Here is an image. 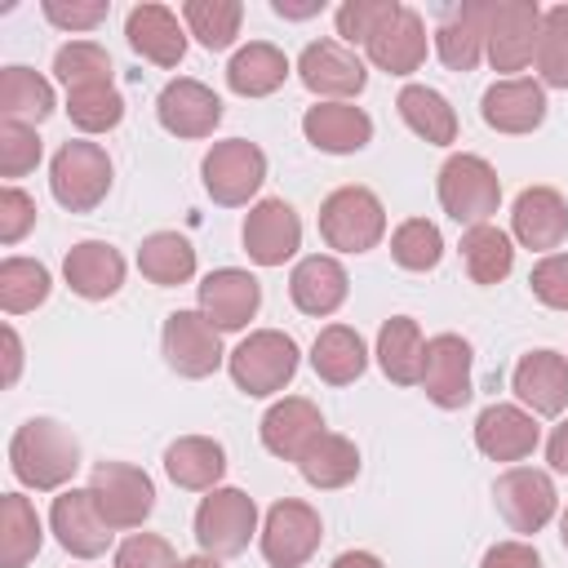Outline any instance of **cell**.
<instances>
[{"label": "cell", "instance_id": "15", "mask_svg": "<svg viewBox=\"0 0 568 568\" xmlns=\"http://www.w3.org/2000/svg\"><path fill=\"white\" fill-rule=\"evenodd\" d=\"M470 342L462 333H435L426 342L422 390L435 408H462L470 399Z\"/></svg>", "mask_w": 568, "mask_h": 568}, {"label": "cell", "instance_id": "48", "mask_svg": "<svg viewBox=\"0 0 568 568\" xmlns=\"http://www.w3.org/2000/svg\"><path fill=\"white\" fill-rule=\"evenodd\" d=\"M528 284H532V297H537L541 306L568 311V253H546V257L532 266Z\"/></svg>", "mask_w": 568, "mask_h": 568}, {"label": "cell", "instance_id": "36", "mask_svg": "<svg viewBox=\"0 0 568 568\" xmlns=\"http://www.w3.org/2000/svg\"><path fill=\"white\" fill-rule=\"evenodd\" d=\"M40 515L22 493L0 497V568H27L40 555Z\"/></svg>", "mask_w": 568, "mask_h": 568}, {"label": "cell", "instance_id": "55", "mask_svg": "<svg viewBox=\"0 0 568 568\" xmlns=\"http://www.w3.org/2000/svg\"><path fill=\"white\" fill-rule=\"evenodd\" d=\"M271 9H275L280 18H311V13H320V9H324V0H306V4H293V0H271Z\"/></svg>", "mask_w": 568, "mask_h": 568}, {"label": "cell", "instance_id": "6", "mask_svg": "<svg viewBox=\"0 0 568 568\" xmlns=\"http://www.w3.org/2000/svg\"><path fill=\"white\" fill-rule=\"evenodd\" d=\"M257 532V506L244 488H213L195 510V541L213 559L244 555Z\"/></svg>", "mask_w": 568, "mask_h": 568}, {"label": "cell", "instance_id": "41", "mask_svg": "<svg viewBox=\"0 0 568 568\" xmlns=\"http://www.w3.org/2000/svg\"><path fill=\"white\" fill-rule=\"evenodd\" d=\"M49 288H53V280L40 262H31V257H4L0 262V306H4V315L36 311L49 297Z\"/></svg>", "mask_w": 568, "mask_h": 568}, {"label": "cell", "instance_id": "22", "mask_svg": "<svg viewBox=\"0 0 568 568\" xmlns=\"http://www.w3.org/2000/svg\"><path fill=\"white\" fill-rule=\"evenodd\" d=\"M302 133H306V142L315 151L351 155V151H364L373 142V120L355 102H315L302 115Z\"/></svg>", "mask_w": 568, "mask_h": 568}, {"label": "cell", "instance_id": "24", "mask_svg": "<svg viewBox=\"0 0 568 568\" xmlns=\"http://www.w3.org/2000/svg\"><path fill=\"white\" fill-rule=\"evenodd\" d=\"M510 386L537 417H559L568 408V359L559 351H528L515 364Z\"/></svg>", "mask_w": 568, "mask_h": 568}, {"label": "cell", "instance_id": "20", "mask_svg": "<svg viewBox=\"0 0 568 568\" xmlns=\"http://www.w3.org/2000/svg\"><path fill=\"white\" fill-rule=\"evenodd\" d=\"M368 49V62L377 71H390V75H413L422 62H426V18L408 4H399L382 27L377 36L364 44Z\"/></svg>", "mask_w": 568, "mask_h": 568}, {"label": "cell", "instance_id": "46", "mask_svg": "<svg viewBox=\"0 0 568 568\" xmlns=\"http://www.w3.org/2000/svg\"><path fill=\"white\" fill-rule=\"evenodd\" d=\"M399 9V0H346L337 9V36L346 44H368L377 36V27Z\"/></svg>", "mask_w": 568, "mask_h": 568}, {"label": "cell", "instance_id": "47", "mask_svg": "<svg viewBox=\"0 0 568 568\" xmlns=\"http://www.w3.org/2000/svg\"><path fill=\"white\" fill-rule=\"evenodd\" d=\"M40 164V138L31 124L0 120V173L4 178H27Z\"/></svg>", "mask_w": 568, "mask_h": 568}, {"label": "cell", "instance_id": "7", "mask_svg": "<svg viewBox=\"0 0 568 568\" xmlns=\"http://www.w3.org/2000/svg\"><path fill=\"white\" fill-rule=\"evenodd\" d=\"M200 173H204V191L213 195V204L235 209V204H248L257 186L266 182V155L248 138H226L209 146Z\"/></svg>", "mask_w": 568, "mask_h": 568}, {"label": "cell", "instance_id": "2", "mask_svg": "<svg viewBox=\"0 0 568 568\" xmlns=\"http://www.w3.org/2000/svg\"><path fill=\"white\" fill-rule=\"evenodd\" d=\"M49 191L67 213H93L111 191V155L98 142L71 138L49 164Z\"/></svg>", "mask_w": 568, "mask_h": 568}, {"label": "cell", "instance_id": "11", "mask_svg": "<svg viewBox=\"0 0 568 568\" xmlns=\"http://www.w3.org/2000/svg\"><path fill=\"white\" fill-rule=\"evenodd\" d=\"M493 501L501 510V519L515 528V532H541L559 506V493L550 484L546 470H532V466H510L506 475H497L493 484Z\"/></svg>", "mask_w": 568, "mask_h": 568}, {"label": "cell", "instance_id": "21", "mask_svg": "<svg viewBox=\"0 0 568 568\" xmlns=\"http://www.w3.org/2000/svg\"><path fill=\"white\" fill-rule=\"evenodd\" d=\"M484 36H488V0L448 4L435 22V49L448 71H475L484 58Z\"/></svg>", "mask_w": 568, "mask_h": 568}, {"label": "cell", "instance_id": "50", "mask_svg": "<svg viewBox=\"0 0 568 568\" xmlns=\"http://www.w3.org/2000/svg\"><path fill=\"white\" fill-rule=\"evenodd\" d=\"M36 226V200L18 186L0 191V244H18Z\"/></svg>", "mask_w": 568, "mask_h": 568}, {"label": "cell", "instance_id": "42", "mask_svg": "<svg viewBox=\"0 0 568 568\" xmlns=\"http://www.w3.org/2000/svg\"><path fill=\"white\" fill-rule=\"evenodd\" d=\"M53 75L71 89H89V84H111V53L93 40H71L53 53Z\"/></svg>", "mask_w": 568, "mask_h": 568}, {"label": "cell", "instance_id": "29", "mask_svg": "<svg viewBox=\"0 0 568 568\" xmlns=\"http://www.w3.org/2000/svg\"><path fill=\"white\" fill-rule=\"evenodd\" d=\"M124 36L133 53H142L155 67H178L186 53V36L178 27V13L164 4H133L124 18Z\"/></svg>", "mask_w": 568, "mask_h": 568}, {"label": "cell", "instance_id": "54", "mask_svg": "<svg viewBox=\"0 0 568 568\" xmlns=\"http://www.w3.org/2000/svg\"><path fill=\"white\" fill-rule=\"evenodd\" d=\"M18 368H22V342H18V333L4 324V386L18 382Z\"/></svg>", "mask_w": 568, "mask_h": 568}, {"label": "cell", "instance_id": "1", "mask_svg": "<svg viewBox=\"0 0 568 568\" xmlns=\"http://www.w3.org/2000/svg\"><path fill=\"white\" fill-rule=\"evenodd\" d=\"M9 470L40 493L62 488L80 470V439L53 417H31L9 439Z\"/></svg>", "mask_w": 568, "mask_h": 568}, {"label": "cell", "instance_id": "19", "mask_svg": "<svg viewBox=\"0 0 568 568\" xmlns=\"http://www.w3.org/2000/svg\"><path fill=\"white\" fill-rule=\"evenodd\" d=\"M510 231L524 248H559L568 240V204L555 186H524L510 209Z\"/></svg>", "mask_w": 568, "mask_h": 568}, {"label": "cell", "instance_id": "14", "mask_svg": "<svg viewBox=\"0 0 568 568\" xmlns=\"http://www.w3.org/2000/svg\"><path fill=\"white\" fill-rule=\"evenodd\" d=\"M49 528L58 537V546L75 559H98L106 546H111V524L102 519L98 501L89 488H67L62 497H53L49 506Z\"/></svg>", "mask_w": 568, "mask_h": 568}, {"label": "cell", "instance_id": "39", "mask_svg": "<svg viewBox=\"0 0 568 568\" xmlns=\"http://www.w3.org/2000/svg\"><path fill=\"white\" fill-rule=\"evenodd\" d=\"M0 115L18 124H40L53 115V84L31 67H4L0 75Z\"/></svg>", "mask_w": 568, "mask_h": 568}, {"label": "cell", "instance_id": "40", "mask_svg": "<svg viewBox=\"0 0 568 568\" xmlns=\"http://www.w3.org/2000/svg\"><path fill=\"white\" fill-rule=\"evenodd\" d=\"M182 18H186V31L204 44V49H226L235 36H240V22H244V4L240 0H186L182 4Z\"/></svg>", "mask_w": 568, "mask_h": 568}, {"label": "cell", "instance_id": "12", "mask_svg": "<svg viewBox=\"0 0 568 568\" xmlns=\"http://www.w3.org/2000/svg\"><path fill=\"white\" fill-rule=\"evenodd\" d=\"M160 346H164V359L178 377H209L217 364H222V337L217 328L204 320V311H173L164 320V333H160Z\"/></svg>", "mask_w": 568, "mask_h": 568}, {"label": "cell", "instance_id": "33", "mask_svg": "<svg viewBox=\"0 0 568 568\" xmlns=\"http://www.w3.org/2000/svg\"><path fill=\"white\" fill-rule=\"evenodd\" d=\"M395 106H399V120H404L417 138H426L430 146L457 142V111L448 106L444 93H435V89H426V84H404L399 98H395Z\"/></svg>", "mask_w": 568, "mask_h": 568}, {"label": "cell", "instance_id": "34", "mask_svg": "<svg viewBox=\"0 0 568 568\" xmlns=\"http://www.w3.org/2000/svg\"><path fill=\"white\" fill-rule=\"evenodd\" d=\"M284 80H288V58H284L275 44H266V40L244 44V49L231 58V67H226V84H231L240 98H266V93H275Z\"/></svg>", "mask_w": 568, "mask_h": 568}, {"label": "cell", "instance_id": "18", "mask_svg": "<svg viewBox=\"0 0 568 568\" xmlns=\"http://www.w3.org/2000/svg\"><path fill=\"white\" fill-rule=\"evenodd\" d=\"M155 115L173 138H209L217 129V120H222V98L209 84L182 75V80H169L160 89Z\"/></svg>", "mask_w": 568, "mask_h": 568}, {"label": "cell", "instance_id": "10", "mask_svg": "<svg viewBox=\"0 0 568 568\" xmlns=\"http://www.w3.org/2000/svg\"><path fill=\"white\" fill-rule=\"evenodd\" d=\"M320 537H324L320 510L297 497H280L262 524V555L271 568H302L320 550Z\"/></svg>", "mask_w": 568, "mask_h": 568}, {"label": "cell", "instance_id": "58", "mask_svg": "<svg viewBox=\"0 0 568 568\" xmlns=\"http://www.w3.org/2000/svg\"><path fill=\"white\" fill-rule=\"evenodd\" d=\"M559 541H564V550H568V510L559 515Z\"/></svg>", "mask_w": 568, "mask_h": 568}, {"label": "cell", "instance_id": "13", "mask_svg": "<svg viewBox=\"0 0 568 568\" xmlns=\"http://www.w3.org/2000/svg\"><path fill=\"white\" fill-rule=\"evenodd\" d=\"M297 75L315 98H328V102L355 98L368 84V71H364L359 53L337 44V40H311L297 58Z\"/></svg>", "mask_w": 568, "mask_h": 568}, {"label": "cell", "instance_id": "52", "mask_svg": "<svg viewBox=\"0 0 568 568\" xmlns=\"http://www.w3.org/2000/svg\"><path fill=\"white\" fill-rule=\"evenodd\" d=\"M479 568H541V555L528 541H497V546H488Z\"/></svg>", "mask_w": 568, "mask_h": 568}, {"label": "cell", "instance_id": "3", "mask_svg": "<svg viewBox=\"0 0 568 568\" xmlns=\"http://www.w3.org/2000/svg\"><path fill=\"white\" fill-rule=\"evenodd\" d=\"M320 235L337 253H368L386 235V209L368 186H337L320 204Z\"/></svg>", "mask_w": 568, "mask_h": 568}, {"label": "cell", "instance_id": "51", "mask_svg": "<svg viewBox=\"0 0 568 568\" xmlns=\"http://www.w3.org/2000/svg\"><path fill=\"white\" fill-rule=\"evenodd\" d=\"M40 9H44V18H49L53 27H67V31H89V27H98V22L106 18L111 0H89V4H62V0H44Z\"/></svg>", "mask_w": 568, "mask_h": 568}, {"label": "cell", "instance_id": "38", "mask_svg": "<svg viewBox=\"0 0 568 568\" xmlns=\"http://www.w3.org/2000/svg\"><path fill=\"white\" fill-rule=\"evenodd\" d=\"M138 271H142L151 284H160V288L186 284V280L195 275V248H191V240L178 235V231H155V235H146L142 248H138Z\"/></svg>", "mask_w": 568, "mask_h": 568}, {"label": "cell", "instance_id": "56", "mask_svg": "<svg viewBox=\"0 0 568 568\" xmlns=\"http://www.w3.org/2000/svg\"><path fill=\"white\" fill-rule=\"evenodd\" d=\"M333 568H382V559L368 555V550H346V555L333 559Z\"/></svg>", "mask_w": 568, "mask_h": 568}, {"label": "cell", "instance_id": "25", "mask_svg": "<svg viewBox=\"0 0 568 568\" xmlns=\"http://www.w3.org/2000/svg\"><path fill=\"white\" fill-rule=\"evenodd\" d=\"M479 111H484V124L497 133H532L546 120V89L537 80L510 75L484 93Z\"/></svg>", "mask_w": 568, "mask_h": 568}, {"label": "cell", "instance_id": "23", "mask_svg": "<svg viewBox=\"0 0 568 568\" xmlns=\"http://www.w3.org/2000/svg\"><path fill=\"white\" fill-rule=\"evenodd\" d=\"M62 275H67V284H71L75 297H84V302H106V297H115L120 284H124V257H120L106 240H80V244L67 248Z\"/></svg>", "mask_w": 568, "mask_h": 568}, {"label": "cell", "instance_id": "5", "mask_svg": "<svg viewBox=\"0 0 568 568\" xmlns=\"http://www.w3.org/2000/svg\"><path fill=\"white\" fill-rule=\"evenodd\" d=\"M439 204L453 222H466V226H479L497 213L501 204V182H497V169L484 160V155H448L444 169H439Z\"/></svg>", "mask_w": 568, "mask_h": 568}, {"label": "cell", "instance_id": "45", "mask_svg": "<svg viewBox=\"0 0 568 568\" xmlns=\"http://www.w3.org/2000/svg\"><path fill=\"white\" fill-rule=\"evenodd\" d=\"M537 71L541 84L568 89V4H555L541 13V36H537Z\"/></svg>", "mask_w": 568, "mask_h": 568}, {"label": "cell", "instance_id": "30", "mask_svg": "<svg viewBox=\"0 0 568 568\" xmlns=\"http://www.w3.org/2000/svg\"><path fill=\"white\" fill-rule=\"evenodd\" d=\"M164 470L178 488L191 493H213L217 479L226 475V448L209 435H182L164 448Z\"/></svg>", "mask_w": 568, "mask_h": 568}, {"label": "cell", "instance_id": "31", "mask_svg": "<svg viewBox=\"0 0 568 568\" xmlns=\"http://www.w3.org/2000/svg\"><path fill=\"white\" fill-rule=\"evenodd\" d=\"M377 364L395 386H422V364H426V337L417 320L390 315L377 328Z\"/></svg>", "mask_w": 568, "mask_h": 568}, {"label": "cell", "instance_id": "4", "mask_svg": "<svg viewBox=\"0 0 568 568\" xmlns=\"http://www.w3.org/2000/svg\"><path fill=\"white\" fill-rule=\"evenodd\" d=\"M226 368H231V382L244 395H253V399L275 395L297 373V342L280 328H257L226 355Z\"/></svg>", "mask_w": 568, "mask_h": 568}, {"label": "cell", "instance_id": "44", "mask_svg": "<svg viewBox=\"0 0 568 568\" xmlns=\"http://www.w3.org/2000/svg\"><path fill=\"white\" fill-rule=\"evenodd\" d=\"M390 257L404 266V271H435L439 257H444V235L435 222L426 217H408L395 226L390 235Z\"/></svg>", "mask_w": 568, "mask_h": 568}, {"label": "cell", "instance_id": "16", "mask_svg": "<svg viewBox=\"0 0 568 568\" xmlns=\"http://www.w3.org/2000/svg\"><path fill=\"white\" fill-rule=\"evenodd\" d=\"M302 244V217L284 200H257L244 217V253L257 266H284Z\"/></svg>", "mask_w": 568, "mask_h": 568}, {"label": "cell", "instance_id": "28", "mask_svg": "<svg viewBox=\"0 0 568 568\" xmlns=\"http://www.w3.org/2000/svg\"><path fill=\"white\" fill-rule=\"evenodd\" d=\"M346 266L337 257H324V253H311L293 266L288 275V297L302 315H333L342 302H346Z\"/></svg>", "mask_w": 568, "mask_h": 568}, {"label": "cell", "instance_id": "35", "mask_svg": "<svg viewBox=\"0 0 568 568\" xmlns=\"http://www.w3.org/2000/svg\"><path fill=\"white\" fill-rule=\"evenodd\" d=\"M297 470H302V479H306L311 488H346V484L359 475V448H355V439L324 430V435L297 457Z\"/></svg>", "mask_w": 568, "mask_h": 568}, {"label": "cell", "instance_id": "32", "mask_svg": "<svg viewBox=\"0 0 568 568\" xmlns=\"http://www.w3.org/2000/svg\"><path fill=\"white\" fill-rule=\"evenodd\" d=\"M311 368L320 382L328 386H351L364 368H368V351H364V337L346 324H328L320 328L315 346H311Z\"/></svg>", "mask_w": 568, "mask_h": 568}, {"label": "cell", "instance_id": "53", "mask_svg": "<svg viewBox=\"0 0 568 568\" xmlns=\"http://www.w3.org/2000/svg\"><path fill=\"white\" fill-rule=\"evenodd\" d=\"M546 462H550V470L568 475V422H559V426L550 430V439H546Z\"/></svg>", "mask_w": 568, "mask_h": 568}, {"label": "cell", "instance_id": "17", "mask_svg": "<svg viewBox=\"0 0 568 568\" xmlns=\"http://www.w3.org/2000/svg\"><path fill=\"white\" fill-rule=\"evenodd\" d=\"M257 306H262V284L240 266L209 271L204 284H200V311L217 333L244 328L257 315Z\"/></svg>", "mask_w": 568, "mask_h": 568}, {"label": "cell", "instance_id": "57", "mask_svg": "<svg viewBox=\"0 0 568 568\" xmlns=\"http://www.w3.org/2000/svg\"><path fill=\"white\" fill-rule=\"evenodd\" d=\"M178 568H222V564H217L213 555H191V559H182Z\"/></svg>", "mask_w": 568, "mask_h": 568}, {"label": "cell", "instance_id": "43", "mask_svg": "<svg viewBox=\"0 0 568 568\" xmlns=\"http://www.w3.org/2000/svg\"><path fill=\"white\" fill-rule=\"evenodd\" d=\"M67 115L75 129L84 133H111L124 120V98L115 93V84H89V89H71L67 93Z\"/></svg>", "mask_w": 568, "mask_h": 568}, {"label": "cell", "instance_id": "8", "mask_svg": "<svg viewBox=\"0 0 568 568\" xmlns=\"http://www.w3.org/2000/svg\"><path fill=\"white\" fill-rule=\"evenodd\" d=\"M89 493L111 528H142L155 510V484L129 462H98L89 470Z\"/></svg>", "mask_w": 568, "mask_h": 568}, {"label": "cell", "instance_id": "27", "mask_svg": "<svg viewBox=\"0 0 568 568\" xmlns=\"http://www.w3.org/2000/svg\"><path fill=\"white\" fill-rule=\"evenodd\" d=\"M320 435H324V417L302 395H288V399L271 404L266 417H262V444H266V453H275L284 462H297Z\"/></svg>", "mask_w": 568, "mask_h": 568}, {"label": "cell", "instance_id": "49", "mask_svg": "<svg viewBox=\"0 0 568 568\" xmlns=\"http://www.w3.org/2000/svg\"><path fill=\"white\" fill-rule=\"evenodd\" d=\"M182 559L173 555V546L155 532H133L124 537V546L115 550V568H178Z\"/></svg>", "mask_w": 568, "mask_h": 568}, {"label": "cell", "instance_id": "9", "mask_svg": "<svg viewBox=\"0 0 568 568\" xmlns=\"http://www.w3.org/2000/svg\"><path fill=\"white\" fill-rule=\"evenodd\" d=\"M541 4L537 0H497L488 4V36H484V53L493 62V71H524L537 53V36H541Z\"/></svg>", "mask_w": 568, "mask_h": 568}, {"label": "cell", "instance_id": "26", "mask_svg": "<svg viewBox=\"0 0 568 568\" xmlns=\"http://www.w3.org/2000/svg\"><path fill=\"white\" fill-rule=\"evenodd\" d=\"M537 439H541V430H537L532 413H524L515 404H488L475 417V444L493 462H524L537 448Z\"/></svg>", "mask_w": 568, "mask_h": 568}, {"label": "cell", "instance_id": "37", "mask_svg": "<svg viewBox=\"0 0 568 568\" xmlns=\"http://www.w3.org/2000/svg\"><path fill=\"white\" fill-rule=\"evenodd\" d=\"M462 262H466V275L475 284H501L515 266V248H510V235L497 231L493 222H479V226H466L462 231Z\"/></svg>", "mask_w": 568, "mask_h": 568}]
</instances>
